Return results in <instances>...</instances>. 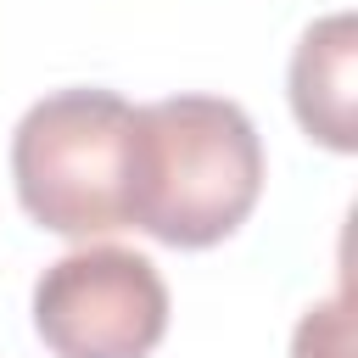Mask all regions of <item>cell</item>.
Segmentation results:
<instances>
[{"mask_svg":"<svg viewBox=\"0 0 358 358\" xmlns=\"http://www.w3.org/2000/svg\"><path fill=\"white\" fill-rule=\"evenodd\" d=\"M291 112L324 151H358V17H319L291 50Z\"/></svg>","mask_w":358,"mask_h":358,"instance_id":"cell-4","label":"cell"},{"mask_svg":"<svg viewBox=\"0 0 358 358\" xmlns=\"http://www.w3.org/2000/svg\"><path fill=\"white\" fill-rule=\"evenodd\" d=\"M34 330L56 358H145L168 336V285L129 246H78L39 274Z\"/></svg>","mask_w":358,"mask_h":358,"instance_id":"cell-3","label":"cell"},{"mask_svg":"<svg viewBox=\"0 0 358 358\" xmlns=\"http://www.w3.org/2000/svg\"><path fill=\"white\" fill-rule=\"evenodd\" d=\"M263 196V140L224 95H168L134 106L129 224L162 246L201 252L246 224Z\"/></svg>","mask_w":358,"mask_h":358,"instance_id":"cell-1","label":"cell"},{"mask_svg":"<svg viewBox=\"0 0 358 358\" xmlns=\"http://www.w3.org/2000/svg\"><path fill=\"white\" fill-rule=\"evenodd\" d=\"M291 358H352V302H347V291L302 313V324L291 336Z\"/></svg>","mask_w":358,"mask_h":358,"instance_id":"cell-5","label":"cell"},{"mask_svg":"<svg viewBox=\"0 0 358 358\" xmlns=\"http://www.w3.org/2000/svg\"><path fill=\"white\" fill-rule=\"evenodd\" d=\"M11 179L22 213L67 241L129 229L134 106L112 90H56L34 101L11 134Z\"/></svg>","mask_w":358,"mask_h":358,"instance_id":"cell-2","label":"cell"}]
</instances>
